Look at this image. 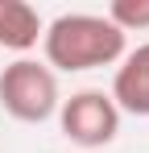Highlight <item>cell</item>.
Wrapping results in <instances>:
<instances>
[{
    "mask_svg": "<svg viewBox=\"0 0 149 153\" xmlns=\"http://www.w3.org/2000/svg\"><path fill=\"white\" fill-rule=\"evenodd\" d=\"M42 50H46L50 71L74 75V71H95V66L120 62L128 54V37L104 13H62L46 25Z\"/></svg>",
    "mask_w": 149,
    "mask_h": 153,
    "instance_id": "obj_1",
    "label": "cell"
},
{
    "mask_svg": "<svg viewBox=\"0 0 149 153\" xmlns=\"http://www.w3.org/2000/svg\"><path fill=\"white\" fill-rule=\"evenodd\" d=\"M58 75L37 58H17L0 71V108L21 120V124H42L58 116Z\"/></svg>",
    "mask_w": 149,
    "mask_h": 153,
    "instance_id": "obj_2",
    "label": "cell"
},
{
    "mask_svg": "<svg viewBox=\"0 0 149 153\" xmlns=\"http://www.w3.org/2000/svg\"><path fill=\"white\" fill-rule=\"evenodd\" d=\"M58 124H62V137L71 145H79L83 153H91V149H104V145L116 141L120 112H116L112 95L87 87V91H74L71 100L58 103Z\"/></svg>",
    "mask_w": 149,
    "mask_h": 153,
    "instance_id": "obj_3",
    "label": "cell"
},
{
    "mask_svg": "<svg viewBox=\"0 0 149 153\" xmlns=\"http://www.w3.org/2000/svg\"><path fill=\"white\" fill-rule=\"evenodd\" d=\"M112 103L128 116H149V42L128 50L112 75Z\"/></svg>",
    "mask_w": 149,
    "mask_h": 153,
    "instance_id": "obj_4",
    "label": "cell"
},
{
    "mask_svg": "<svg viewBox=\"0 0 149 153\" xmlns=\"http://www.w3.org/2000/svg\"><path fill=\"white\" fill-rule=\"evenodd\" d=\"M46 33V21L33 4L25 0H0V50H13V54H25L33 50Z\"/></svg>",
    "mask_w": 149,
    "mask_h": 153,
    "instance_id": "obj_5",
    "label": "cell"
},
{
    "mask_svg": "<svg viewBox=\"0 0 149 153\" xmlns=\"http://www.w3.org/2000/svg\"><path fill=\"white\" fill-rule=\"evenodd\" d=\"M104 17L128 37L133 29H149V0H112Z\"/></svg>",
    "mask_w": 149,
    "mask_h": 153,
    "instance_id": "obj_6",
    "label": "cell"
}]
</instances>
